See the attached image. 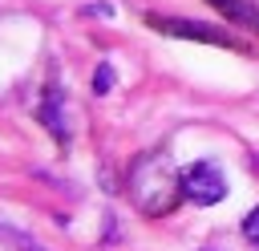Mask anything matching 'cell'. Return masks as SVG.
I'll use <instances>...</instances> for the list:
<instances>
[{
    "label": "cell",
    "instance_id": "obj_7",
    "mask_svg": "<svg viewBox=\"0 0 259 251\" xmlns=\"http://www.w3.org/2000/svg\"><path fill=\"white\" fill-rule=\"evenodd\" d=\"M113 81H117L113 65H97V69H93V93H97V97H101V93H109V89H113Z\"/></svg>",
    "mask_w": 259,
    "mask_h": 251
},
{
    "label": "cell",
    "instance_id": "obj_1",
    "mask_svg": "<svg viewBox=\"0 0 259 251\" xmlns=\"http://www.w3.org/2000/svg\"><path fill=\"white\" fill-rule=\"evenodd\" d=\"M178 190H182V174L178 178L170 174L166 154H146V158L134 162V170H130V194L138 198L142 211H150V215L170 211Z\"/></svg>",
    "mask_w": 259,
    "mask_h": 251
},
{
    "label": "cell",
    "instance_id": "obj_6",
    "mask_svg": "<svg viewBox=\"0 0 259 251\" xmlns=\"http://www.w3.org/2000/svg\"><path fill=\"white\" fill-rule=\"evenodd\" d=\"M0 243H8L12 251H49V247H40L32 235H24V231H16V227H8V223H0Z\"/></svg>",
    "mask_w": 259,
    "mask_h": 251
},
{
    "label": "cell",
    "instance_id": "obj_9",
    "mask_svg": "<svg viewBox=\"0 0 259 251\" xmlns=\"http://www.w3.org/2000/svg\"><path fill=\"white\" fill-rule=\"evenodd\" d=\"M85 16H113V4H85Z\"/></svg>",
    "mask_w": 259,
    "mask_h": 251
},
{
    "label": "cell",
    "instance_id": "obj_4",
    "mask_svg": "<svg viewBox=\"0 0 259 251\" xmlns=\"http://www.w3.org/2000/svg\"><path fill=\"white\" fill-rule=\"evenodd\" d=\"M36 117H40V126H49V130H53V138H57V142H69V126H65V117H61V105H57V93H49V97L40 101V109H36Z\"/></svg>",
    "mask_w": 259,
    "mask_h": 251
},
{
    "label": "cell",
    "instance_id": "obj_3",
    "mask_svg": "<svg viewBox=\"0 0 259 251\" xmlns=\"http://www.w3.org/2000/svg\"><path fill=\"white\" fill-rule=\"evenodd\" d=\"M146 24H150V28H158V32H170V36H186V40H206V45H231V49H243L235 36L214 32V28H206V24L178 20V16H158V12H146Z\"/></svg>",
    "mask_w": 259,
    "mask_h": 251
},
{
    "label": "cell",
    "instance_id": "obj_2",
    "mask_svg": "<svg viewBox=\"0 0 259 251\" xmlns=\"http://www.w3.org/2000/svg\"><path fill=\"white\" fill-rule=\"evenodd\" d=\"M182 194L194 202V206H214L223 194H227V182L223 174L210 166V162H194L182 170Z\"/></svg>",
    "mask_w": 259,
    "mask_h": 251
},
{
    "label": "cell",
    "instance_id": "obj_8",
    "mask_svg": "<svg viewBox=\"0 0 259 251\" xmlns=\"http://www.w3.org/2000/svg\"><path fill=\"white\" fill-rule=\"evenodd\" d=\"M243 235H247L251 243H259V206H255V211L243 219Z\"/></svg>",
    "mask_w": 259,
    "mask_h": 251
},
{
    "label": "cell",
    "instance_id": "obj_5",
    "mask_svg": "<svg viewBox=\"0 0 259 251\" xmlns=\"http://www.w3.org/2000/svg\"><path fill=\"white\" fill-rule=\"evenodd\" d=\"M210 8H219L227 20H239V24H247V28H255L259 32V12L251 8V4H243V0H206Z\"/></svg>",
    "mask_w": 259,
    "mask_h": 251
}]
</instances>
